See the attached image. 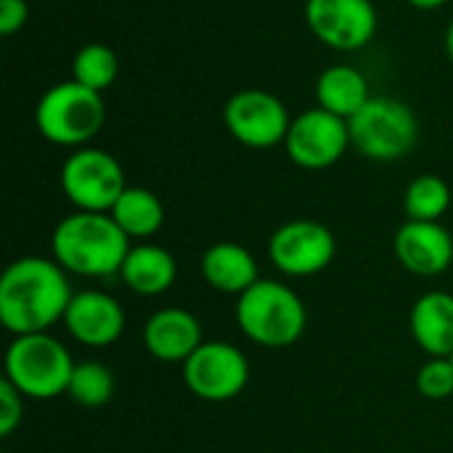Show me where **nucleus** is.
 Returning <instances> with one entry per match:
<instances>
[{
  "label": "nucleus",
  "instance_id": "nucleus-17",
  "mask_svg": "<svg viewBox=\"0 0 453 453\" xmlns=\"http://www.w3.org/2000/svg\"><path fill=\"white\" fill-rule=\"evenodd\" d=\"M204 281L223 295H244L257 276V263L252 252L236 242H218L202 255Z\"/></svg>",
  "mask_w": 453,
  "mask_h": 453
},
{
  "label": "nucleus",
  "instance_id": "nucleus-23",
  "mask_svg": "<svg viewBox=\"0 0 453 453\" xmlns=\"http://www.w3.org/2000/svg\"><path fill=\"white\" fill-rule=\"evenodd\" d=\"M66 395L85 406V409H101L111 401L114 395V377L111 372L98 364V361H82L74 364L72 380H69V390Z\"/></svg>",
  "mask_w": 453,
  "mask_h": 453
},
{
  "label": "nucleus",
  "instance_id": "nucleus-19",
  "mask_svg": "<svg viewBox=\"0 0 453 453\" xmlns=\"http://www.w3.org/2000/svg\"><path fill=\"white\" fill-rule=\"evenodd\" d=\"M369 82L361 69L350 64H332L316 80V101L321 109L350 119L369 104Z\"/></svg>",
  "mask_w": 453,
  "mask_h": 453
},
{
  "label": "nucleus",
  "instance_id": "nucleus-4",
  "mask_svg": "<svg viewBox=\"0 0 453 453\" xmlns=\"http://www.w3.org/2000/svg\"><path fill=\"white\" fill-rule=\"evenodd\" d=\"M106 122L104 93H96L74 80L48 88L35 106V125L40 135L56 146L82 149Z\"/></svg>",
  "mask_w": 453,
  "mask_h": 453
},
{
  "label": "nucleus",
  "instance_id": "nucleus-8",
  "mask_svg": "<svg viewBox=\"0 0 453 453\" xmlns=\"http://www.w3.org/2000/svg\"><path fill=\"white\" fill-rule=\"evenodd\" d=\"M223 125L242 146L265 151L279 143L284 146L292 117L279 96L247 88L226 101Z\"/></svg>",
  "mask_w": 453,
  "mask_h": 453
},
{
  "label": "nucleus",
  "instance_id": "nucleus-7",
  "mask_svg": "<svg viewBox=\"0 0 453 453\" xmlns=\"http://www.w3.org/2000/svg\"><path fill=\"white\" fill-rule=\"evenodd\" d=\"M125 188L122 165L104 149H74L61 167V191L82 212H111Z\"/></svg>",
  "mask_w": 453,
  "mask_h": 453
},
{
  "label": "nucleus",
  "instance_id": "nucleus-29",
  "mask_svg": "<svg viewBox=\"0 0 453 453\" xmlns=\"http://www.w3.org/2000/svg\"><path fill=\"white\" fill-rule=\"evenodd\" d=\"M451 361H453V356H451Z\"/></svg>",
  "mask_w": 453,
  "mask_h": 453
},
{
  "label": "nucleus",
  "instance_id": "nucleus-13",
  "mask_svg": "<svg viewBox=\"0 0 453 453\" xmlns=\"http://www.w3.org/2000/svg\"><path fill=\"white\" fill-rule=\"evenodd\" d=\"M395 260L414 276H441L453 263V236L441 223L406 220L393 239Z\"/></svg>",
  "mask_w": 453,
  "mask_h": 453
},
{
  "label": "nucleus",
  "instance_id": "nucleus-5",
  "mask_svg": "<svg viewBox=\"0 0 453 453\" xmlns=\"http://www.w3.org/2000/svg\"><path fill=\"white\" fill-rule=\"evenodd\" d=\"M72 372L74 361L69 350L48 332L13 337L5 350V380L32 401H53L64 395Z\"/></svg>",
  "mask_w": 453,
  "mask_h": 453
},
{
  "label": "nucleus",
  "instance_id": "nucleus-25",
  "mask_svg": "<svg viewBox=\"0 0 453 453\" xmlns=\"http://www.w3.org/2000/svg\"><path fill=\"white\" fill-rule=\"evenodd\" d=\"M24 419V395L3 377L0 380V435L8 438Z\"/></svg>",
  "mask_w": 453,
  "mask_h": 453
},
{
  "label": "nucleus",
  "instance_id": "nucleus-2",
  "mask_svg": "<svg viewBox=\"0 0 453 453\" xmlns=\"http://www.w3.org/2000/svg\"><path fill=\"white\" fill-rule=\"evenodd\" d=\"M50 252L66 273L106 279L122 271L130 239L109 212L77 210L56 223Z\"/></svg>",
  "mask_w": 453,
  "mask_h": 453
},
{
  "label": "nucleus",
  "instance_id": "nucleus-1",
  "mask_svg": "<svg viewBox=\"0 0 453 453\" xmlns=\"http://www.w3.org/2000/svg\"><path fill=\"white\" fill-rule=\"evenodd\" d=\"M66 271L48 257H19L0 279V324L13 334H40L64 321L72 303Z\"/></svg>",
  "mask_w": 453,
  "mask_h": 453
},
{
  "label": "nucleus",
  "instance_id": "nucleus-15",
  "mask_svg": "<svg viewBox=\"0 0 453 453\" xmlns=\"http://www.w3.org/2000/svg\"><path fill=\"white\" fill-rule=\"evenodd\" d=\"M202 324L183 308H162L143 326V348L165 364H186L202 345Z\"/></svg>",
  "mask_w": 453,
  "mask_h": 453
},
{
  "label": "nucleus",
  "instance_id": "nucleus-21",
  "mask_svg": "<svg viewBox=\"0 0 453 453\" xmlns=\"http://www.w3.org/2000/svg\"><path fill=\"white\" fill-rule=\"evenodd\" d=\"M451 207V188L441 175H419L406 186L403 194V210L409 220H427L438 223Z\"/></svg>",
  "mask_w": 453,
  "mask_h": 453
},
{
  "label": "nucleus",
  "instance_id": "nucleus-9",
  "mask_svg": "<svg viewBox=\"0 0 453 453\" xmlns=\"http://www.w3.org/2000/svg\"><path fill=\"white\" fill-rule=\"evenodd\" d=\"M348 119L316 106L297 114L289 125L284 151L303 170H329L350 149Z\"/></svg>",
  "mask_w": 453,
  "mask_h": 453
},
{
  "label": "nucleus",
  "instance_id": "nucleus-16",
  "mask_svg": "<svg viewBox=\"0 0 453 453\" xmlns=\"http://www.w3.org/2000/svg\"><path fill=\"white\" fill-rule=\"evenodd\" d=\"M411 334L414 342L430 358L453 356V295L427 292L411 308Z\"/></svg>",
  "mask_w": 453,
  "mask_h": 453
},
{
  "label": "nucleus",
  "instance_id": "nucleus-27",
  "mask_svg": "<svg viewBox=\"0 0 453 453\" xmlns=\"http://www.w3.org/2000/svg\"><path fill=\"white\" fill-rule=\"evenodd\" d=\"M406 3L414 5V8H419V11H435V8L446 5L449 0H406Z\"/></svg>",
  "mask_w": 453,
  "mask_h": 453
},
{
  "label": "nucleus",
  "instance_id": "nucleus-22",
  "mask_svg": "<svg viewBox=\"0 0 453 453\" xmlns=\"http://www.w3.org/2000/svg\"><path fill=\"white\" fill-rule=\"evenodd\" d=\"M117 74H119V58L109 45L88 42L74 53V61H72L74 82H80L96 93H104L114 85Z\"/></svg>",
  "mask_w": 453,
  "mask_h": 453
},
{
  "label": "nucleus",
  "instance_id": "nucleus-10",
  "mask_svg": "<svg viewBox=\"0 0 453 453\" xmlns=\"http://www.w3.org/2000/svg\"><path fill=\"white\" fill-rule=\"evenodd\" d=\"M305 24L332 50H361L377 29L380 13L372 0H305Z\"/></svg>",
  "mask_w": 453,
  "mask_h": 453
},
{
  "label": "nucleus",
  "instance_id": "nucleus-3",
  "mask_svg": "<svg viewBox=\"0 0 453 453\" xmlns=\"http://www.w3.org/2000/svg\"><path fill=\"white\" fill-rule=\"evenodd\" d=\"M236 321L250 342L276 350L289 348L303 337L308 311L292 287L273 279H260L239 295Z\"/></svg>",
  "mask_w": 453,
  "mask_h": 453
},
{
  "label": "nucleus",
  "instance_id": "nucleus-6",
  "mask_svg": "<svg viewBox=\"0 0 453 453\" xmlns=\"http://www.w3.org/2000/svg\"><path fill=\"white\" fill-rule=\"evenodd\" d=\"M353 149L372 162H395L419 141V119L409 104L393 96H372L369 104L348 119Z\"/></svg>",
  "mask_w": 453,
  "mask_h": 453
},
{
  "label": "nucleus",
  "instance_id": "nucleus-20",
  "mask_svg": "<svg viewBox=\"0 0 453 453\" xmlns=\"http://www.w3.org/2000/svg\"><path fill=\"white\" fill-rule=\"evenodd\" d=\"M109 215L127 239H151L165 226V207L159 196L143 186H127Z\"/></svg>",
  "mask_w": 453,
  "mask_h": 453
},
{
  "label": "nucleus",
  "instance_id": "nucleus-24",
  "mask_svg": "<svg viewBox=\"0 0 453 453\" xmlns=\"http://www.w3.org/2000/svg\"><path fill=\"white\" fill-rule=\"evenodd\" d=\"M417 390L430 401H446L453 395V361L451 358H430L417 372Z\"/></svg>",
  "mask_w": 453,
  "mask_h": 453
},
{
  "label": "nucleus",
  "instance_id": "nucleus-28",
  "mask_svg": "<svg viewBox=\"0 0 453 453\" xmlns=\"http://www.w3.org/2000/svg\"><path fill=\"white\" fill-rule=\"evenodd\" d=\"M443 45H446V53H449V58L453 61V19L449 21V27H446V40H443Z\"/></svg>",
  "mask_w": 453,
  "mask_h": 453
},
{
  "label": "nucleus",
  "instance_id": "nucleus-11",
  "mask_svg": "<svg viewBox=\"0 0 453 453\" xmlns=\"http://www.w3.org/2000/svg\"><path fill=\"white\" fill-rule=\"evenodd\" d=\"M337 255L334 234L319 220H289L279 226L268 239V257L271 263L295 279L316 276L332 265Z\"/></svg>",
  "mask_w": 453,
  "mask_h": 453
},
{
  "label": "nucleus",
  "instance_id": "nucleus-26",
  "mask_svg": "<svg viewBox=\"0 0 453 453\" xmlns=\"http://www.w3.org/2000/svg\"><path fill=\"white\" fill-rule=\"evenodd\" d=\"M29 19L27 0H0V35L11 37L16 35Z\"/></svg>",
  "mask_w": 453,
  "mask_h": 453
},
{
  "label": "nucleus",
  "instance_id": "nucleus-12",
  "mask_svg": "<svg viewBox=\"0 0 453 453\" xmlns=\"http://www.w3.org/2000/svg\"><path fill=\"white\" fill-rule=\"evenodd\" d=\"M183 382L191 395L223 403L236 395L250 382L247 356L231 342H202L196 353L183 364Z\"/></svg>",
  "mask_w": 453,
  "mask_h": 453
},
{
  "label": "nucleus",
  "instance_id": "nucleus-14",
  "mask_svg": "<svg viewBox=\"0 0 453 453\" xmlns=\"http://www.w3.org/2000/svg\"><path fill=\"white\" fill-rule=\"evenodd\" d=\"M64 326L85 348H109L125 329V311L106 292H77L66 308Z\"/></svg>",
  "mask_w": 453,
  "mask_h": 453
},
{
  "label": "nucleus",
  "instance_id": "nucleus-18",
  "mask_svg": "<svg viewBox=\"0 0 453 453\" xmlns=\"http://www.w3.org/2000/svg\"><path fill=\"white\" fill-rule=\"evenodd\" d=\"M119 276L135 295L157 297V295H165L175 284L178 263L159 244H135L130 247Z\"/></svg>",
  "mask_w": 453,
  "mask_h": 453
}]
</instances>
